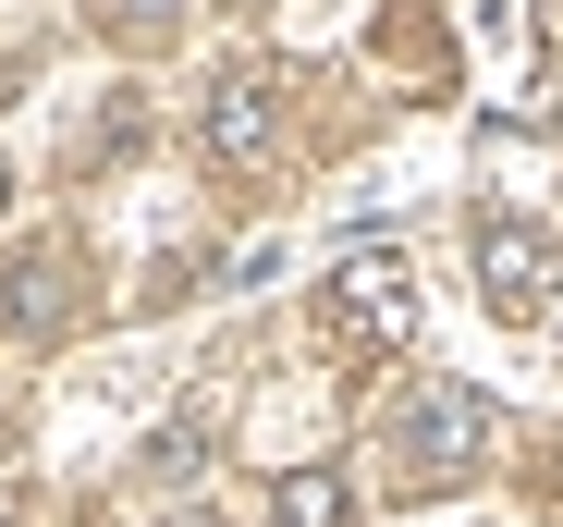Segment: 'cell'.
<instances>
[{
	"label": "cell",
	"instance_id": "cell-1",
	"mask_svg": "<svg viewBox=\"0 0 563 527\" xmlns=\"http://www.w3.org/2000/svg\"><path fill=\"white\" fill-rule=\"evenodd\" d=\"M490 393L478 381H417L405 393V417H393V491H465V479H478V454H490Z\"/></svg>",
	"mask_w": 563,
	"mask_h": 527
},
{
	"label": "cell",
	"instance_id": "cell-2",
	"mask_svg": "<svg viewBox=\"0 0 563 527\" xmlns=\"http://www.w3.org/2000/svg\"><path fill=\"white\" fill-rule=\"evenodd\" d=\"M405 319H417V295H405V257H343V271L319 283V356L331 369H380L393 343H405Z\"/></svg>",
	"mask_w": 563,
	"mask_h": 527
},
{
	"label": "cell",
	"instance_id": "cell-3",
	"mask_svg": "<svg viewBox=\"0 0 563 527\" xmlns=\"http://www.w3.org/2000/svg\"><path fill=\"white\" fill-rule=\"evenodd\" d=\"M74 319H86V257L62 233H37V245L0 257V331H13V343H62Z\"/></svg>",
	"mask_w": 563,
	"mask_h": 527
},
{
	"label": "cell",
	"instance_id": "cell-4",
	"mask_svg": "<svg viewBox=\"0 0 563 527\" xmlns=\"http://www.w3.org/2000/svg\"><path fill=\"white\" fill-rule=\"evenodd\" d=\"M197 147H209L221 172H269V147H282V74H257V62L209 74V99H197Z\"/></svg>",
	"mask_w": 563,
	"mask_h": 527
},
{
	"label": "cell",
	"instance_id": "cell-5",
	"mask_svg": "<svg viewBox=\"0 0 563 527\" xmlns=\"http://www.w3.org/2000/svg\"><path fill=\"white\" fill-rule=\"evenodd\" d=\"M551 283H563V245H551L539 221L490 209V221H478V295H490L503 319H539V307H551Z\"/></svg>",
	"mask_w": 563,
	"mask_h": 527
},
{
	"label": "cell",
	"instance_id": "cell-6",
	"mask_svg": "<svg viewBox=\"0 0 563 527\" xmlns=\"http://www.w3.org/2000/svg\"><path fill=\"white\" fill-rule=\"evenodd\" d=\"M269 527H355V503H343V479H331V466H307V479H282Z\"/></svg>",
	"mask_w": 563,
	"mask_h": 527
},
{
	"label": "cell",
	"instance_id": "cell-7",
	"mask_svg": "<svg viewBox=\"0 0 563 527\" xmlns=\"http://www.w3.org/2000/svg\"><path fill=\"white\" fill-rule=\"evenodd\" d=\"M172 13H184V0H99V37H123V50H159V37H172Z\"/></svg>",
	"mask_w": 563,
	"mask_h": 527
},
{
	"label": "cell",
	"instance_id": "cell-8",
	"mask_svg": "<svg viewBox=\"0 0 563 527\" xmlns=\"http://www.w3.org/2000/svg\"><path fill=\"white\" fill-rule=\"evenodd\" d=\"M539 37H551V50H563V0H551V13H539Z\"/></svg>",
	"mask_w": 563,
	"mask_h": 527
},
{
	"label": "cell",
	"instance_id": "cell-9",
	"mask_svg": "<svg viewBox=\"0 0 563 527\" xmlns=\"http://www.w3.org/2000/svg\"><path fill=\"white\" fill-rule=\"evenodd\" d=\"M0 209H13V160H0Z\"/></svg>",
	"mask_w": 563,
	"mask_h": 527
},
{
	"label": "cell",
	"instance_id": "cell-10",
	"mask_svg": "<svg viewBox=\"0 0 563 527\" xmlns=\"http://www.w3.org/2000/svg\"><path fill=\"white\" fill-rule=\"evenodd\" d=\"M172 527H221V515H172Z\"/></svg>",
	"mask_w": 563,
	"mask_h": 527
},
{
	"label": "cell",
	"instance_id": "cell-11",
	"mask_svg": "<svg viewBox=\"0 0 563 527\" xmlns=\"http://www.w3.org/2000/svg\"><path fill=\"white\" fill-rule=\"evenodd\" d=\"M0 527H13V503H0Z\"/></svg>",
	"mask_w": 563,
	"mask_h": 527
},
{
	"label": "cell",
	"instance_id": "cell-12",
	"mask_svg": "<svg viewBox=\"0 0 563 527\" xmlns=\"http://www.w3.org/2000/svg\"><path fill=\"white\" fill-rule=\"evenodd\" d=\"M551 123H563V99H551Z\"/></svg>",
	"mask_w": 563,
	"mask_h": 527
}]
</instances>
